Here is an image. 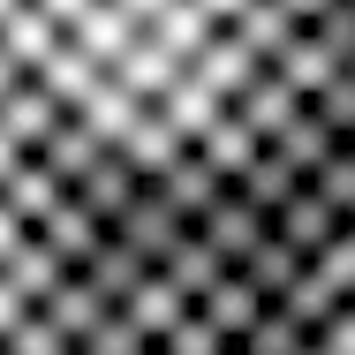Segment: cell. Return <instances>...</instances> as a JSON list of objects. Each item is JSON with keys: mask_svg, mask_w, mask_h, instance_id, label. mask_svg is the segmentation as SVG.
<instances>
[{"mask_svg": "<svg viewBox=\"0 0 355 355\" xmlns=\"http://www.w3.org/2000/svg\"><path fill=\"white\" fill-rule=\"evenodd\" d=\"M348 98L355 0H0V355L242 250Z\"/></svg>", "mask_w": 355, "mask_h": 355, "instance_id": "1", "label": "cell"}]
</instances>
